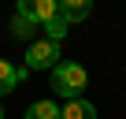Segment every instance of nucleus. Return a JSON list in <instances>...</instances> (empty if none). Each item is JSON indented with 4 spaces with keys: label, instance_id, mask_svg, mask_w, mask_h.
<instances>
[{
    "label": "nucleus",
    "instance_id": "obj_1",
    "mask_svg": "<svg viewBox=\"0 0 126 119\" xmlns=\"http://www.w3.org/2000/svg\"><path fill=\"white\" fill-rule=\"evenodd\" d=\"M89 89V71L74 60H59L52 67V93L63 97V100H78L82 93Z\"/></svg>",
    "mask_w": 126,
    "mask_h": 119
},
{
    "label": "nucleus",
    "instance_id": "obj_2",
    "mask_svg": "<svg viewBox=\"0 0 126 119\" xmlns=\"http://www.w3.org/2000/svg\"><path fill=\"white\" fill-rule=\"evenodd\" d=\"M59 63V45L48 37H37L33 45H26V71H52Z\"/></svg>",
    "mask_w": 126,
    "mask_h": 119
},
{
    "label": "nucleus",
    "instance_id": "obj_3",
    "mask_svg": "<svg viewBox=\"0 0 126 119\" xmlns=\"http://www.w3.org/2000/svg\"><path fill=\"white\" fill-rule=\"evenodd\" d=\"M37 22H33V15H22V11H15L11 15V37L15 41H26V45H33L37 41Z\"/></svg>",
    "mask_w": 126,
    "mask_h": 119
},
{
    "label": "nucleus",
    "instance_id": "obj_4",
    "mask_svg": "<svg viewBox=\"0 0 126 119\" xmlns=\"http://www.w3.org/2000/svg\"><path fill=\"white\" fill-rule=\"evenodd\" d=\"M59 119H96V104L85 100V97H78V100H63Z\"/></svg>",
    "mask_w": 126,
    "mask_h": 119
},
{
    "label": "nucleus",
    "instance_id": "obj_5",
    "mask_svg": "<svg viewBox=\"0 0 126 119\" xmlns=\"http://www.w3.org/2000/svg\"><path fill=\"white\" fill-rule=\"evenodd\" d=\"M26 75H30L26 67H15L11 60H0V93H11V89H15Z\"/></svg>",
    "mask_w": 126,
    "mask_h": 119
},
{
    "label": "nucleus",
    "instance_id": "obj_6",
    "mask_svg": "<svg viewBox=\"0 0 126 119\" xmlns=\"http://www.w3.org/2000/svg\"><path fill=\"white\" fill-rule=\"evenodd\" d=\"M59 15L67 19V22H82V19L93 15V4H89V0H63V4H59Z\"/></svg>",
    "mask_w": 126,
    "mask_h": 119
},
{
    "label": "nucleus",
    "instance_id": "obj_7",
    "mask_svg": "<svg viewBox=\"0 0 126 119\" xmlns=\"http://www.w3.org/2000/svg\"><path fill=\"white\" fill-rule=\"evenodd\" d=\"M59 104L56 100H33L30 108H26V119H59Z\"/></svg>",
    "mask_w": 126,
    "mask_h": 119
},
{
    "label": "nucleus",
    "instance_id": "obj_8",
    "mask_svg": "<svg viewBox=\"0 0 126 119\" xmlns=\"http://www.w3.org/2000/svg\"><path fill=\"white\" fill-rule=\"evenodd\" d=\"M56 15H59V0H33V22L37 26L52 22Z\"/></svg>",
    "mask_w": 126,
    "mask_h": 119
},
{
    "label": "nucleus",
    "instance_id": "obj_9",
    "mask_svg": "<svg viewBox=\"0 0 126 119\" xmlns=\"http://www.w3.org/2000/svg\"><path fill=\"white\" fill-rule=\"evenodd\" d=\"M41 30H45V37H48V41H56V45H59L63 37H67V30H71V22L63 19V15H56V19H52V22H45Z\"/></svg>",
    "mask_w": 126,
    "mask_h": 119
},
{
    "label": "nucleus",
    "instance_id": "obj_10",
    "mask_svg": "<svg viewBox=\"0 0 126 119\" xmlns=\"http://www.w3.org/2000/svg\"><path fill=\"white\" fill-rule=\"evenodd\" d=\"M0 119H4V104H0Z\"/></svg>",
    "mask_w": 126,
    "mask_h": 119
}]
</instances>
